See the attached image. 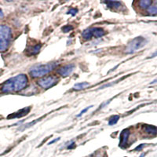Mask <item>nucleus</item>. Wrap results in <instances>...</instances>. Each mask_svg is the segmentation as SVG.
Masks as SVG:
<instances>
[{
  "label": "nucleus",
  "mask_w": 157,
  "mask_h": 157,
  "mask_svg": "<svg viewBox=\"0 0 157 157\" xmlns=\"http://www.w3.org/2000/svg\"><path fill=\"white\" fill-rule=\"evenodd\" d=\"M30 109H31V107H26L25 108V109H21L20 111H18L17 113H13V115H10L9 116H8V119H13V118H21V117H23V116H26V115L28 114V113H29V112H30Z\"/></svg>",
  "instance_id": "nucleus-8"
},
{
  "label": "nucleus",
  "mask_w": 157,
  "mask_h": 157,
  "mask_svg": "<svg viewBox=\"0 0 157 157\" xmlns=\"http://www.w3.org/2000/svg\"><path fill=\"white\" fill-rule=\"evenodd\" d=\"M77 13H78V10L75 9V8H74V9L73 8H71V9H70L67 12V14H70L71 15V16H75Z\"/></svg>",
  "instance_id": "nucleus-21"
},
{
  "label": "nucleus",
  "mask_w": 157,
  "mask_h": 157,
  "mask_svg": "<svg viewBox=\"0 0 157 157\" xmlns=\"http://www.w3.org/2000/svg\"><path fill=\"white\" fill-rule=\"evenodd\" d=\"M58 65L57 62H50L44 64H37L32 67L29 70V74L32 78L44 77L45 75L50 73Z\"/></svg>",
  "instance_id": "nucleus-2"
},
{
  "label": "nucleus",
  "mask_w": 157,
  "mask_h": 157,
  "mask_svg": "<svg viewBox=\"0 0 157 157\" xmlns=\"http://www.w3.org/2000/svg\"><path fill=\"white\" fill-rule=\"evenodd\" d=\"M119 120H120V116H118V115H114V116H111L109 120V126L115 125L116 123H117Z\"/></svg>",
  "instance_id": "nucleus-16"
},
{
  "label": "nucleus",
  "mask_w": 157,
  "mask_h": 157,
  "mask_svg": "<svg viewBox=\"0 0 157 157\" xmlns=\"http://www.w3.org/2000/svg\"><path fill=\"white\" fill-rule=\"evenodd\" d=\"M3 17H4L3 12H2V10L0 9V19H2V18H3Z\"/></svg>",
  "instance_id": "nucleus-26"
},
{
  "label": "nucleus",
  "mask_w": 157,
  "mask_h": 157,
  "mask_svg": "<svg viewBox=\"0 0 157 157\" xmlns=\"http://www.w3.org/2000/svg\"><path fill=\"white\" fill-rule=\"evenodd\" d=\"M12 32L6 25H0V52L6 51L10 44Z\"/></svg>",
  "instance_id": "nucleus-3"
},
{
  "label": "nucleus",
  "mask_w": 157,
  "mask_h": 157,
  "mask_svg": "<svg viewBox=\"0 0 157 157\" xmlns=\"http://www.w3.org/2000/svg\"><path fill=\"white\" fill-rule=\"evenodd\" d=\"M147 43H148L147 39L145 38L142 37V36H138V37L134 38L127 44V47L125 49V53L127 54H134L137 50L145 47Z\"/></svg>",
  "instance_id": "nucleus-4"
},
{
  "label": "nucleus",
  "mask_w": 157,
  "mask_h": 157,
  "mask_svg": "<svg viewBox=\"0 0 157 157\" xmlns=\"http://www.w3.org/2000/svg\"><path fill=\"white\" fill-rule=\"evenodd\" d=\"M155 3H156V4H157V1H155Z\"/></svg>",
  "instance_id": "nucleus-28"
},
{
  "label": "nucleus",
  "mask_w": 157,
  "mask_h": 157,
  "mask_svg": "<svg viewBox=\"0 0 157 157\" xmlns=\"http://www.w3.org/2000/svg\"><path fill=\"white\" fill-rule=\"evenodd\" d=\"M143 130L149 135H155L157 134V127L152 125H144Z\"/></svg>",
  "instance_id": "nucleus-11"
},
{
  "label": "nucleus",
  "mask_w": 157,
  "mask_h": 157,
  "mask_svg": "<svg viewBox=\"0 0 157 157\" xmlns=\"http://www.w3.org/2000/svg\"><path fill=\"white\" fill-rule=\"evenodd\" d=\"M155 83H157V78H155V79H154L152 82H151V84H155Z\"/></svg>",
  "instance_id": "nucleus-27"
},
{
  "label": "nucleus",
  "mask_w": 157,
  "mask_h": 157,
  "mask_svg": "<svg viewBox=\"0 0 157 157\" xmlns=\"http://www.w3.org/2000/svg\"><path fill=\"white\" fill-rule=\"evenodd\" d=\"M91 107H93V105L88 106V107H86V108H85V109H82V110L81 111V112H80V113H79V114H78V115H77V116H76L77 117H81V116H82V115L84 114V113H86V112H87V111L89 110V109H90Z\"/></svg>",
  "instance_id": "nucleus-20"
},
{
  "label": "nucleus",
  "mask_w": 157,
  "mask_h": 157,
  "mask_svg": "<svg viewBox=\"0 0 157 157\" xmlns=\"http://www.w3.org/2000/svg\"><path fill=\"white\" fill-rule=\"evenodd\" d=\"M73 29V27L71 26V25H64V27H62V29H61V30H62L63 32H64V33H66V32H71V30Z\"/></svg>",
  "instance_id": "nucleus-19"
},
{
  "label": "nucleus",
  "mask_w": 157,
  "mask_h": 157,
  "mask_svg": "<svg viewBox=\"0 0 157 157\" xmlns=\"http://www.w3.org/2000/svg\"><path fill=\"white\" fill-rule=\"evenodd\" d=\"M42 119H43V118H39V119H38V120H33V121L31 122V123H27V124H25V125H23L21 127V128L20 129V130H25V129L29 128V127H32V126L34 125V124H36V123H37L38 122L40 121V120H41Z\"/></svg>",
  "instance_id": "nucleus-17"
},
{
  "label": "nucleus",
  "mask_w": 157,
  "mask_h": 157,
  "mask_svg": "<svg viewBox=\"0 0 157 157\" xmlns=\"http://www.w3.org/2000/svg\"><path fill=\"white\" fill-rule=\"evenodd\" d=\"M59 140H60V137H57V138H56V139H53L51 141H50V142H49L48 144H47V145H52L53 143H56V142H57V141H58Z\"/></svg>",
  "instance_id": "nucleus-23"
},
{
  "label": "nucleus",
  "mask_w": 157,
  "mask_h": 157,
  "mask_svg": "<svg viewBox=\"0 0 157 157\" xmlns=\"http://www.w3.org/2000/svg\"><path fill=\"white\" fill-rule=\"evenodd\" d=\"M105 3L111 9H116L119 10L122 6V3L119 1H108V2H105Z\"/></svg>",
  "instance_id": "nucleus-12"
},
{
  "label": "nucleus",
  "mask_w": 157,
  "mask_h": 157,
  "mask_svg": "<svg viewBox=\"0 0 157 157\" xmlns=\"http://www.w3.org/2000/svg\"><path fill=\"white\" fill-rule=\"evenodd\" d=\"M130 131L129 129H124L120 134V146L122 148H124L126 146V145L127 144V141H128L129 136H130Z\"/></svg>",
  "instance_id": "nucleus-7"
},
{
  "label": "nucleus",
  "mask_w": 157,
  "mask_h": 157,
  "mask_svg": "<svg viewBox=\"0 0 157 157\" xmlns=\"http://www.w3.org/2000/svg\"><path fill=\"white\" fill-rule=\"evenodd\" d=\"M145 145H146V144H141V145H140L139 146H137V148H135V149H134V150H135V151H139V150L142 149V148H144Z\"/></svg>",
  "instance_id": "nucleus-22"
},
{
  "label": "nucleus",
  "mask_w": 157,
  "mask_h": 157,
  "mask_svg": "<svg viewBox=\"0 0 157 157\" xmlns=\"http://www.w3.org/2000/svg\"><path fill=\"white\" fill-rule=\"evenodd\" d=\"M29 84V78L25 74H19L9 78L2 85L1 90L2 93H17L23 90Z\"/></svg>",
  "instance_id": "nucleus-1"
},
{
  "label": "nucleus",
  "mask_w": 157,
  "mask_h": 157,
  "mask_svg": "<svg viewBox=\"0 0 157 157\" xmlns=\"http://www.w3.org/2000/svg\"><path fill=\"white\" fill-rule=\"evenodd\" d=\"M41 47L42 44H40V43L35 45V46H32V47H29V48L27 50V51L29 52V55L33 56L39 54V51H40V49H41Z\"/></svg>",
  "instance_id": "nucleus-10"
},
{
  "label": "nucleus",
  "mask_w": 157,
  "mask_h": 157,
  "mask_svg": "<svg viewBox=\"0 0 157 157\" xmlns=\"http://www.w3.org/2000/svg\"><path fill=\"white\" fill-rule=\"evenodd\" d=\"M58 78L54 75H47V76L42 77L37 81V84L40 87L44 90H47L54 86L58 82Z\"/></svg>",
  "instance_id": "nucleus-5"
},
{
  "label": "nucleus",
  "mask_w": 157,
  "mask_h": 157,
  "mask_svg": "<svg viewBox=\"0 0 157 157\" xmlns=\"http://www.w3.org/2000/svg\"><path fill=\"white\" fill-rule=\"evenodd\" d=\"M75 147V142H72L71 144V145H69V146H68L67 148H68V149H71V148H74Z\"/></svg>",
  "instance_id": "nucleus-24"
},
{
  "label": "nucleus",
  "mask_w": 157,
  "mask_h": 157,
  "mask_svg": "<svg viewBox=\"0 0 157 157\" xmlns=\"http://www.w3.org/2000/svg\"><path fill=\"white\" fill-rule=\"evenodd\" d=\"M89 86L90 83L87 82H79V83H76L73 86V90H84L85 88L88 87Z\"/></svg>",
  "instance_id": "nucleus-14"
},
{
  "label": "nucleus",
  "mask_w": 157,
  "mask_h": 157,
  "mask_svg": "<svg viewBox=\"0 0 157 157\" xmlns=\"http://www.w3.org/2000/svg\"><path fill=\"white\" fill-rule=\"evenodd\" d=\"M82 39H85V40H90L93 37L92 36V32H91L90 29H87L86 30H84L83 32H82Z\"/></svg>",
  "instance_id": "nucleus-15"
},
{
  "label": "nucleus",
  "mask_w": 157,
  "mask_h": 157,
  "mask_svg": "<svg viewBox=\"0 0 157 157\" xmlns=\"http://www.w3.org/2000/svg\"><path fill=\"white\" fill-rule=\"evenodd\" d=\"M91 32H92V36L93 37L97 38V39H99V38L102 37V36H105V32L101 28H90Z\"/></svg>",
  "instance_id": "nucleus-9"
},
{
  "label": "nucleus",
  "mask_w": 157,
  "mask_h": 157,
  "mask_svg": "<svg viewBox=\"0 0 157 157\" xmlns=\"http://www.w3.org/2000/svg\"><path fill=\"white\" fill-rule=\"evenodd\" d=\"M147 11L149 15H157V6H151L147 9Z\"/></svg>",
  "instance_id": "nucleus-18"
},
{
  "label": "nucleus",
  "mask_w": 157,
  "mask_h": 157,
  "mask_svg": "<svg viewBox=\"0 0 157 157\" xmlns=\"http://www.w3.org/2000/svg\"><path fill=\"white\" fill-rule=\"evenodd\" d=\"M152 2L151 0H141L138 2V6H139V7L141 8L143 10L148 9L149 6H151L152 5Z\"/></svg>",
  "instance_id": "nucleus-13"
},
{
  "label": "nucleus",
  "mask_w": 157,
  "mask_h": 157,
  "mask_svg": "<svg viewBox=\"0 0 157 157\" xmlns=\"http://www.w3.org/2000/svg\"><path fill=\"white\" fill-rule=\"evenodd\" d=\"M74 68H75V65L72 64H66V65H64V66L61 67L57 70V73L63 77H66L68 75H71V73L73 71Z\"/></svg>",
  "instance_id": "nucleus-6"
},
{
  "label": "nucleus",
  "mask_w": 157,
  "mask_h": 157,
  "mask_svg": "<svg viewBox=\"0 0 157 157\" xmlns=\"http://www.w3.org/2000/svg\"><path fill=\"white\" fill-rule=\"evenodd\" d=\"M157 57V50L155 52V53H153V54H152V55L150 56V58H152V57Z\"/></svg>",
  "instance_id": "nucleus-25"
}]
</instances>
